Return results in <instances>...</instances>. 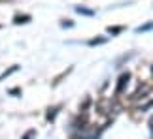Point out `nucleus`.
Wrapping results in <instances>:
<instances>
[{
    "label": "nucleus",
    "instance_id": "obj_3",
    "mask_svg": "<svg viewBox=\"0 0 153 139\" xmlns=\"http://www.w3.org/2000/svg\"><path fill=\"white\" fill-rule=\"evenodd\" d=\"M151 130H153V119H151Z\"/></svg>",
    "mask_w": 153,
    "mask_h": 139
},
{
    "label": "nucleus",
    "instance_id": "obj_2",
    "mask_svg": "<svg viewBox=\"0 0 153 139\" xmlns=\"http://www.w3.org/2000/svg\"><path fill=\"white\" fill-rule=\"evenodd\" d=\"M30 137H32V132H30V134H27V137H25V139H30Z\"/></svg>",
    "mask_w": 153,
    "mask_h": 139
},
{
    "label": "nucleus",
    "instance_id": "obj_1",
    "mask_svg": "<svg viewBox=\"0 0 153 139\" xmlns=\"http://www.w3.org/2000/svg\"><path fill=\"white\" fill-rule=\"evenodd\" d=\"M128 83V73H125V75H121V77H119V86H117V94H121V92H123V89H125V85Z\"/></svg>",
    "mask_w": 153,
    "mask_h": 139
}]
</instances>
